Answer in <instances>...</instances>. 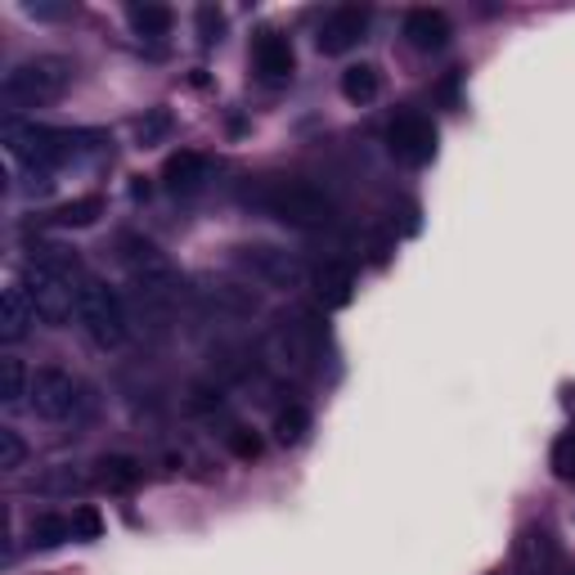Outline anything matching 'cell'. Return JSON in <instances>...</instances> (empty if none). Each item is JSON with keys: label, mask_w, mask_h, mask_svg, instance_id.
<instances>
[{"label": "cell", "mask_w": 575, "mask_h": 575, "mask_svg": "<svg viewBox=\"0 0 575 575\" xmlns=\"http://www.w3.org/2000/svg\"><path fill=\"white\" fill-rule=\"evenodd\" d=\"M5 144L19 162H27L32 171H55L64 162L100 154L109 135L104 131H64V126H36V122H19L5 117Z\"/></svg>", "instance_id": "6da1fadb"}, {"label": "cell", "mask_w": 575, "mask_h": 575, "mask_svg": "<svg viewBox=\"0 0 575 575\" xmlns=\"http://www.w3.org/2000/svg\"><path fill=\"white\" fill-rule=\"evenodd\" d=\"M266 216L293 225V229H324L332 221V199L324 189H315L311 180H297V176H279V180H266L257 184V194H248Z\"/></svg>", "instance_id": "7a4b0ae2"}, {"label": "cell", "mask_w": 575, "mask_h": 575, "mask_svg": "<svg viewBox=\"0 0 575 575\" xmlns=\"http://www.w3.org/2000/svg\"><path fill=\"white\" fill-rule=\"evenodd\" d=\"M72 81V64L59 59V55H36V59H23L5 72V86H0V94H5L10 109H45L64 100V90Z\"/></svg>", "instance_id": "3957f363"}, {"label": "cell", "mask_w": 575, "mask_h": 575, "mask_svg": "<svg viewBox=\"0 0 575 575\" xmlns=\"http://www.w3.org/2000/svg\"><path fill=\"white\" fill-rule=\"evenodd\" d=\"M77 319L86 328V338L94 347H104V351H117L126 342V311H122V297L113 293V288L104 279H90L81 283V293H77Z\"/></svg>", "instance_id": "277c9868"}, {"label": "cell", "mask_w": 575, "mask_h": 575, "mask_svg": "<svg viewBox=\"0 0 575 575\" xmlns=\"http://www.w3.org/2000/svg\"><path fill=\"white\" fill-rule=\"evenodd\" d=\"M81 283H86V279H72V274H64V270H55V266H41V261H27V266H23V293H27L32 311H36V319L55 324V328H64V324L72 319Z\"/></svg>", "instance_id": "5b68a950"}, {"label": "cell", "mask_w": 575, "mask_h": 575, "mask_svg": "<svg viewBox=\"0 0 575 575\" xmlns=\"http://www.w3.org/2000/svg\"><path fill=\"white\" fill-rule=\"evenodd\" d=\"M27 405L36 409V418L45 422H68L81 414L86 405V387L68 373V369H55V364H45L32 373V392H27Z\"/></svg>", "instance_id": "8992f818"}, {"label": "cell", "mask_w": 575, "mask_h": 575, "mask_svg": "<svg viewBox=\"0 0 575 575\" xmlns=\"http://www.w3.org/2000/svg\"><path fill=\"white\" fill-rule=\"evenodd\" d=\"M387 149L405 167H427L437 158V122L422 113H396L387 126Z\"/></svg>", "instance_id": "52a82bcc"}, {"label": "cell", "mask_w": 575, "mask_h": 575, "mask_svg": "<svg viewBox=\"0 0 575 575\" xmlns=\"http://www.w3.org/2000/svg\"><path fill=\"white\" fill-rule=\"evenodd\" d=\"M364 32H369V10L364 5H338L319 23L315 45H319V55H347L364 41Z\"/></svg>", "instance_id": "ba28073f"}, {"label": "cell", "mask_w": 575, "mask_h": 575, "mask_svg": "<svg viewBox=\"0 0 575 575\" xmlns=\"http://www.w3.org/2000/svg\"><path fill=\"white\" fill-rule=\"evenodd\" d=\"M274 342H279L283 364L311 369L319 360V324L311 315H293V319H283V328L274 332Z\"/></svg>", "instance_id": "9c48e42d"}, {"label": "cell", "mask_w": 575, "mask_h": 575, "mask_svg": "<svg viewBox=\"0 0 575 575\" xmlns=\"http://www.w3.org/2000/svg\"><path fill=\"white\" fill-rule=\"evenodd\" d=\"M517 571L521 575H562V549L549 531L531 526V531H521L517 540Z\"/></svg>", "instance_id": "30bf717a"}, {"label": "cell", "mask_w": 575, "mask_h": 575, "mask_svg": "<svg viewBox=\"0 0 575 575\" xmlns=\"http://www.w3.org/2000/svg\"><path fill=\"white\" fill-rule=\"evenodd\" d=\"M252 64L261 72V81H288L297 68V55H293V41L283 32H257L252 41Z\"/></svg>", "instance_id": "8fae6325"}, {"label": "cell", "mask_w": 575, "mask_h": 575, "mask_svg": "<svg viewBox=\"0 0 575 575\" xmlns=\"http://www.w3.org/2000/svg\"><path fill=\"white\" fill-rule=\"evenodd\" d=\"M454 36V23L446 10H409L405 14V41L414 45V50L431 55V50H446Z\"/></svg>", "instance_id": "7c38bea8"}, {"label": "cell", "mask_w": 575, "mask_h": 575, "mask_svg": "<svg viewBox=\"0 0 575 575\" xmlns=\"http://www.w3.org/2000/svg\"><path fill=\"white\" fill-rule=\"evenodd\" d=\"M238 261H244L257 279H270L279 288H297L302 283V266L288 252H279V248H238Z\"/></svg>", "instance_id": "4fadbf2b"}, {"label": "cell", "mask_w": 575, "mask_h": 575, "mask_svg": "<svg viewBox=\"0 0 575 575\" xmlns=\"http://www.w3.org/2000/svg\"><path fill=\"white\" fill-rule=\"evenodd\" d=\"M207 176H212V162L203 154H194V149H180V154H171L162 162V184L171 189V194H199V189L207 184Z\"/></svg>", "instance_id": "5bb4252c"}, {"label": "cell", "mask_w": 575, "mask_h": 575, "mask_svg": "<svg viewBox=\"0 0 575 575\" xmlns=\"http://www.w3.org/2000/svg\"><path fill=\"white\" fill-rule=\"evenodd\" d=\"M356 297V270L347 261H328L315 270V302L324 311H342Z\"/></svg>", "instance_id": "9a60e30c"}, {"label": "cell", "mask_w": 575, "mask_h": 575, "mask_svg": "<svg viewBox=\"0 0 575 575\" xmlns=\"http://www.w3.org/2000/svg\"><path fill=\"white\" fill-rule=\"evenodd\" d=\"M32 324H36V311H32L27 293H23V283H10L5 297H0V342L19 347L32 332Z\"/></svg>", "instance_id": "2e32d148"}, {"label": "cell", "mask_w": 575, "mask_h": 575, "mask_svg": "<svg viewBox=\"0 0 575 575\" xmlns=\"http://www.w3.org/2000/svg\"><path fill=\"white\" fill-rule=\"evenodd\" d=\"M94 482L113 495H126L144 482V463L131 454H104V459H94Z\"/></svg>", "instance_id": "e0dca14e"}, {"label": "cell", "mask_w": 575, "mask_h": 575, "mask_svg": "<svg viewBox=\"0 0 575 575\" xmlns=\"http://www.w3.org/2000/svg\"><path fill=\"white\" fill-rule=\"evenodd\" d=\"M100 216H104V199H100V194H81V199L55 207L45 221H50L55 229H86V225H94Z\"/></svg>", "instance_id": "ac0fdd59"}, {"label": "cell", "mask_w": 575, "mask_h": 575, "mask_svg": "<svg viewBox=\"0 0 575 575\" xmlns=\"http://www.w3.org/2000/svg\"><path fill=\"white\" fill-rule=\"evenodd\" d=\"M126 19H131V27H135L139 41H162V36L171 32V23H176L171 10H167V5H154V0H144V5H131Z\"/></svg>", "instance_id": "d6986e66"}, {"label": "cell", "mask_w": 575, "mask_h": 575, "mask_svg": "<svg viewBox=\"0 0 575 575\" xmlns=\"http://www.w3.org/2000/svg\"><path fill=\"white\" fill-rule=\"evenodd\" d=\"M377 90H382V72H377L373 64H351V68L342 72V94H347V104H373Z\"/></svg>", "instance_id": "ffe728a7"}, {"label": "cell", "mask_w": 575, "mask_h": 575, "mask_svg": "<svg viewBox=\"0 0 575 575\" xmlns=\"http://www.w3.org/2000/svg\"><path fill=\"white\" fill-rule=\"evenodd\" d=\"M27 540H32V549H59L64 540H72V517L36 512L32 526H27Z\"/></svg>", "instance_id": "44dd1931"}, {"label": "cell", "mask_w": 575, "mask_h": 575, "mask_svg": "<svg viewBox=\"0 0 575 575\" xmlns=\"http://www.w3.org/2000/svg\"><path fill=\"white\" fill-rule=\"evenodd\" d=\"M27 392H32V373L23 369L19 356H5V360H0V401H5V405H23Z\"/></svg>", "instance_id": "7402d4cb"}, {"label": "cell", "mask_w": 575, "mask_h": 575, "mask_svg": "<svg viewBox=\"0 0 575 575\" xmlns=\"http://www.w3.org/2000/svg\"><path fill=\"white\" fill-rule=\"evenodd\" d=\"M306 431H311V414L302 405H288V409L274 414V441L279 446H302Z\"/></svg>", "instance_id": "603a6c76"}, {"label": "cell", "mask_w": 575, "mask_h": 575, "mask_svg": "<svg viewBox=\"0 0 575 575\" xmlns=\"http://www.w3.org/2000/svg\"><path fill=\"white\" fill-rule=\"evenodd\" d=\"M167 135H171V113L167 109H149L135 122V144H139V149H154V144H162Z\"/></svg>", "instance_id": "cb8c5ba5"}, {"label": "cell", "mask_w": 575, "mask_h": 575, "mask_svg": "<svg viewBox=\"0 0 575 575\" xmlns=\"http://www.w3.org/2000/svg\"><path fill=\"white\" fill-rule=\"evenodd\" d=\"M27 459V446L14 427H0V472H19Z\"/></svg>", "instance_id": "d4e9b609"}, {"label": "cell", "mask_w": 575, "mask_h": 575, "mask_svg": "<svg viewBox=\"0 0 575 575\" xmlns=\"http://www.w3.org/2000/svg\"><path fill=\"white\" fill-rule=\"evenodd\" d=\"M100 535H104V517H100V508H90V504L72 508V540H100Z\"/></svg>", "instance_id": "484cf974"}, {"label": "cell", "mask_w": 575, "mask_h": 575, "mask_svg": "<svg viewBox=\"0 0 575 575\" xmlns=\"http://www.w3.org/2000/svg\"><path fill=\"white\" fill-rule=\"evenodd\" d=\"M553 472L562 476V482H575V427L562 431L557 446H553Z\"/></svg>", "instance_id": "4316f807"}, {"label": "cell", "mask_w": 575, "mask_h": 575, "mask_svg": "<svg viewBox=\"0 0 575 575\" xmlns=\"http://www.w3.org/2000/svg\"><path fill=\"white\" fill-rule=\"evenodd\" d=\"M23 14L36 23H59V19H72V5L68 0H27Z\"/></svg>", "instance_id": "83f0119b"}, {"label": "cell", "mask_w": 575, "mask_h": 575, "mask_svg": "<svg viewBox=\"0 0 575 575\" xmlns=\"http://www.w3.org/2000/svg\"><path fill=\"white\" fill-rule=\"evenodd\" d=\"M229 454L244 459V463L261 459V437H257V431H248V427H234V431H229Z\"/></svg>", "instance_id": "f1b7e54d"}, {"label": "cell", "mask_w": 575, "mask_h": 575, "mask_svg": "<svg viewBox=\"0 0 575 575\" xmlns=\"http://www.w3.org/2000/svg\"><path fill=\"white\" fill-rule=\"evenodd\" d=\"M221 32H225V14H221L216 5H203V10H199V41H203V45H216Z\"/></svg>", "instance_id": "f546056e"}, {"label": "cell", "mask_w": 575, "mask_h": 575, "mask_svg": "<svg viewBox=\"0 0 575 575\" xmlns=\"http://www.w3.org/2000/svg\"><path fill=\"white\" fill-rule=\"evenodd\" d=\"M131 194H135V199H149V184H144V176H135V184H131Z\"/></svg>", "instance_id": "4dcf8cb0"}, {"label": "cell", "mask_w": 575, "mask_h": 575, "mask_svg": "<svg viewBox=\"0 0 575 575\" xmlns=\"http://www.w3.org/2000/svg\"><path fill=\"white\" fill-rule=\"evenodd\" d=\"M571 575H575V571H571Z\"/></svg>", "instance_id": "1f68e13d"}]
</instances>
